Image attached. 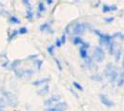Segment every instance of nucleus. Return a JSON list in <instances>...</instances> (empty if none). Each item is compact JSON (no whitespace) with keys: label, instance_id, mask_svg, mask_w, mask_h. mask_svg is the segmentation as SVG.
I'll return each mask as SVG.
<instances>
[{"label":"nucleus","instance_id":"nucleus-1","mask_svg":"<svg viewBox=\"0 0 124 111\" xmlns=\"http://www.w3.org/2000/svg\"><path fill=\"white\" fill-rule=\"evenodd\" d=\"M91 29V24L87 22H81V21H74L73 26L71 28V32L74 35L81 36L84 34L88 30Z\"/></svg>","mask_w":124,"mask_h":111},{"label":"nucleus","instance_id":"nucleus-2","mask_svg":"<svg viewBox=\"0 0 124 111\" xmlns=\"http://www.w3.org/2000/svg\"><path fill=\"white\" fill-rule=\"evenodd\" d=\"M93 32L95 34V35H97L98 37V43H99V45H105V46H108L110 43L113 41V37L111 34H109V33H106V32H100L99 30L97 29H93Z\"/></svg>","mask_w":124,"mask_h":111},{"label":"nucleus","instance_id":"nucleus-3","mask_svg":"<svg viewBox=\"0 0 124 111\" xmlns=\"http://www.w3.org/2000/svg\"><path fill=\"white\" fill-rule=\"evenodd\" d=\"M106 58V52L101 45H96L93 48V59L96 63H102Z\"/></svg>","mask_w":124,"mask_h":111},{"label":"nucleus","instance_id":"nucleus-4","mask_svg":"<svg viewBox=\"0 0 124 111\" xmlns=\"http://www.w3.org/2000/svg\"><path fill=\"white\" fill-rule=\"evenodd\" d=\"M2 95L5 96L6 100H7V103L8 106H12V107H16L18 106L19 102H18V99L15 96L14 94H12L11 92H8V91H2Z\"/></svg>","mask_w":124,"mask_h":111},{"label":"nucleus","instance_id":"nucleus-5","mask_svg":"<svg viewBox=\"0 0 124 111\" xmlns=\"http://www.w3.org/2000/svg\"><path fill=\"white\" fill-rule=\"evenodd\" d=\"M90 45H91L90 43L84 41L83 44L79 48V55H80L81 58H83V60L86 59L88 57H90L89 54H88V50H89V48H90Z\"/></svg>","mask_w":124,"mask_h":111},{"label":"nucleus","instance_id":"nucleus-6","mask_svg":"<svg viewBox=\"0 0 124 111\" xmlns=\"http://www.w3.org/2000/svg\"><path fill=\"white\" fill-rule=\"evenodd\" d=\"M60 100H61V96H60V95H52V96H50L49 98H47V99H46V100L44 101V105L46 106H47V107H51L54 104H57V103H58Z\"/></svg>","mask_w":124,"mask_h":111},{"label":"nucleus","instance_id":"nucleus-7","mask_svg":"<svg viewBox=\"0 0 124 111\" xmlns=\"http://www.w3.org/2000/svg\"><path fill=\"white\" fill-rule=\"evenodd\" d=\"M117 69H118V68H117L116 65H114L112 62H109V63H108L105 66V69H104V76L108 79L109 77L111 76V74L113 73Z\"/></svg>","mask_w":124,"mask_h":111},{"label":"nucleus","instance_id":"nucleus-8","mask_svg":"<svg viewBox=\"0 0 124 111\" xmlns=\"http://www.w3.org/2000/svg\"><path fill=\"white\" fill-rule=\"evenodd\" d=\"M68 108V105L66 102H58L52 107H48L46 111H66Z\"/></svg>","mask_w":124,"mask_h":111},{"label":"nucleus","instance_id":"nucleus-9","mask_svg":"<svg viewBox=\"0 0 124 111\" xmlns=\"http://www.w3.org/2000/svg\"><path fill=\"white\" fill-rule=\"evenodd\" d=\"M39 31L42 32H47V33H49V34H53V33H54V30L52 29L51 23H50L49 21L42 23L41 25L39 26Z\"/></svg>","mask_w":124,"mask_h":111},{"label":"nucleus","instance_id":"nucleus-10","mask_svg":"<svg viewBox=\"0 0 124 111\" xmlns=\"http://www.w3.org/2000/svg\"><path fill=\"white\" fill-rule=\"evenodd\" d=\"M99 98H100L101 103H102L105 106H107V107H112V106H114V105H115L113 101L111 100L108 95L101 94V95H99Z\"/></svg>","mask_w":124,"mask_h":111},{"label":"nucleus","instance_id":"nucleus-11","mask_svg":"<svg viewBox=\"0 0 124 111\" xmlns=\"http://www.w3.org/2000/svg\"><path fill=\"white\" fill-rule=\"evenodd\" d=\"M46 10V7L45 3H44V2H42V1H40V2L38 3V5H37V12H36L37 18H38V19H39V18H41L42 14H43Z\"/></svg>","mask_w":124,"mask_h":111},{"label":"nucleus","instance_id":"nucleus-12","mask_svg":"<svg viewBox=\"0 0 124 111\" xmlns=\"http://www.w3.org/2000/svg\"><path fill=\"white\" fill-rule=\"evenodd\" d=\"M33 17H34V12L32 10V7L31 6H28L27 7V9H26V13H25V18L27 19V21L31 22L33 21Z\"/></svg>","mask_w":124,"mask_h":111},{"label":"nucleus","instance_id":"nucleus-13","mask_svg":"<svg viewBox=\"0 0 124 111\" xmlns=\"http://www.w3.org/2000/svg\"><path fill=\"white\" fill-rule=\"evenodd\" d=\"M50 81V78H42V79H39V80H36V81H32V83L31 84L33 85V86H40V85H45L48 83Z\"/></svg>","mask_w":124,"mask_h":111},{"label":"nucleus","instance_id":"nucleus-14","mask_svg":"<svg viewBox=\"0 0 124 111\" xmlns=\"http://www.w3.org/2000/svg\"><path fill=\"white\" fill-rule=\"evenodd\" d=\"M116 46H117V44L115 41H112V42L109 44L108 46H106L107 47V51H108V53L110 55V56H114V53H115V51H116Z\"/></svg>","mask_w":124,"mask_h":111},{"label":"nucleus","instance_id":"nucleus-15","mask_svg":"<svg viewBox=\"0 0 124 111\" xmlns=\"http://www.w3.org/2000/svg\"><path fill=\"white\" fill-rule=\"evenodd\" d=\"M84 65H85V67L88 68V69L95 68V63L93 61V58H91V57H88L86 59H84Z\"/></svg>","mask_w":124,"mask_h":111},{"label":"nucleus","instance_id":"nucleus-16","mask_svg":"<svg viewBox=\"0 0 124 111\" xmlns=\"http://www.w3.org/2000/svg\"><path fill=\"white\" fill-rule=\"evenodd\" d=\"M49 89H50V87H49V85L46 83V84L44 85L40 90L37 91V95H40V96H44V95H47V94L49 93Z\"/></svg>","mask_w":124,"mask_h":111},{"label":"nucleus","instance_id":"nucleus-17","mask_svg":"<svg viewBox=\"0 0 124 111\" xmlns=\"http://www.w3.org/2000/svg\"><path fill=\"white\" fill-rule=\"evenodd\" d=\"M71 42L74 45H82L84 42L83 38L81 36H77V35H74V36L71 38Z\"/></svg>","mask_w":124,"mask_h":111},{"label":"nucleus","instance_id":"nucleus-18","mask_svg":"<svg viewBox=\"0 0 124 111\" xmlns=\"http://www.w3.org/2000/svg\"><path fill=\"white\" fill-rule=\"evenodd\" d=\"M21 62H22L21 59H15V60H13V61H12L11 63H9V65H8V69H11V70H14V69H16L20 65H21Z\"/></svg>","mask_w":124,"mask_h":111},{"label":"nucleus","instance_id":"nucleus-19","mask_svg":"<svg viewBox=\"0 0 124 111\" xmlns=\"http://www.w3.org/2000/svg\"><path fill=\"white\" fill-rule=\"evenodd\" d=\"M117 85L119 87H121L124 85V69H122V70L119 72V77L117 80Z\"/></svg>","mask_w":124,"mask_h":111},{"label":"nucleus","instance_id":"nucleus-20","mask_svg":"<svg viewBox=\"0 0 124 111\" xmlns=\"http://www.w3.org/2000/svg\"><path fill=\"white\" fill-rule=\"evenodd\" d=\"M8 23H10L12 25H17V24L21 23V20L17 16H14V15H11V16L8 17Z\"/></svg>","mask_w":124,"mask_h":111},{"label":"nucleus","instance_id":"nucleus-21","mask_svg":"<svg viewBox=\"0 0 124 111\" xmlns=\"http://www.w3.org/2000/svg\"><path fill=\"white\" fill-rule=\"evenodd\" d=\"M90 79L92 80V81H96V82H101V81H103L104 78L101 74L95 73V74L91 75V76H90Z\"/></svg>","mask_w":124,"mask_h":111},{"label":"nucleus","instance_id":"nucleus-22","mask_svg":"<svg viewBox=\"0 0 124 111\" xmlns=\"http://www.w3.org/2000/svg\"><path fill=\"white\" fill-rule=\"evenodd\" d=\"M17 35H19L18 30H13V31L8 34V38H7V41H8V43H10L11 41H13L16 37H17Z\"/></svg>","mask_w":124,"mask_h":111},{"label":"nucleus","instance_id":"nucleus-23","mask_svg":"<svg viewBox=\"0 0 124 111\" xmlns=\"http://www.w3.org/2000/svg\"><path fill=\"white\" fill-rule=\"evenodd\" d=\"M32 62H33V65L35 66V68H36L37 70H40V69H42L43 64H44V60H43V59H40V58H36V59L33 60Z\"/></svg>","mask_w":124,"mask_h":111},{"label":"nucleus","instance_id":"nucleus-24","mask_svg":"<svg viewBox=\"0 0 124 111\" xmlns=\"http://www.w3.org/2000/svg\"><path fill=\"white\" fill-rule=\"evenodd\" d=\"M34 74V70L31 69H23V77H31L32 75Z\"/></svg>","mask_w":124,"mask_h":111},{"label":"nucleus","instance_id":"nucleus-25","mask_svg":"<svg viewBox=\"0 0 124 111\" xmlns=\"http://www.w3.org/2000/svg\"><path fill=\"white\" fill-rule=\"evenodd\" d=\"M102 12L103 13H109L111 12V6L108 4H103L102 5Z\"/></svg>","mask_w":124,"mask_h":111},{"label":"nucleus","instance_id":"nucleus-26","mask_svg":"<svg viewBox=\"0 0 124 111\" xmlns=\"http://www.w3.org/2000/svg\"><path fill=\"white\" fill-rule=\"evenodd\" d=\"M114 57H115V60H116V62H118L120 58H121V49H116V51H115V53H114Z\"/></svg>","mask_w":124,"mask_h":111},{"label":"nucleus","instance_id":"nucleus-27","mask_svg":"<svg viewBox=\"0 0 124 111\" xmlns=\"http://www.w3.org/2000/svg\"><path fill=\"white\" fill-rule=\"evenodd\" d=\"M46 51H47V53L49 54L51 57H53L54 54H55V45H54V44L48 45V46L46 47Z\"/></svg>","mask_w":124,"mask_h":111},{"label":"nucleus","instance_id":"nucleus-28","mask_svg":"<svg viewBox=\"0 0 124 111\" xmlns=\"http://www.w3.org/2000/svg\"><path fill=\"white\" fill-rule=\"evenodd\" d=\"M73 23H74V21H71V22H70L67 26L65 27V31H64V33H65V34L70 33V30H71V28H72V26H73Z\"/></svg>","mask_w":124,"mask_h":111},{"label":"nucleus","instance_id":"nucleus-29","mask_svg":"<svg viewBox=\"0 0 124 111\" xmlns=\"http://www.w3.org/2000/svg\"><path fill=\"white\" fill-rule=\"evenodd\" d=\"M28 28L25 26H21L19 30H18V32H19V34H26V33H28Z\"/></svg>","mask_w":124,"mask_h":111},{"label":"nucleus","instance_id":"nucleus-30","mask_svg":"<svg viewBox=\"0 0 124 111\" xmlns=\"http://www.w3.org/2000/svg\"><path fill=\"white\" fill-rule=\"evenodd\" d=\"M72 85H73V87H74L77 91H83V87L82 86V84H80V83L77 82V81H73Z\"/></svg>","mask_w":124,"mask_h":111},{"label":"nucleus","instance_id":"nucleus-31","mask_svg":"<svg viewBox=\"0 0 124 111\" xmlns=\"http://www.w3.org/2000/svg\"><path fill=\"white\" fill-rule=\"evenodd\" d=\"M54 60H55V63H56V65H57V69H58V70H59V71H62L63 68H62V65H61V62H60V60H59L58 58H54Z\"/></svg>","mask_w":124,"mask_h":111},{"label":"nucleus","instance_id":"nucleus-32","mask_svg":"<svg viewBox=\"0 0 124 111\" xmlns=\"http://www.w3.org/2000/svg\"><path fill=\"white\" fill-rule=\"evenodd\" d=\"M114 21H115V17H113V16H108V17L104 18V21H105L106 23H112Z\"/></svg>","mask_w":124,"mask_h":111},{"label":"nucleus","instance_id":"nucleus-33","mask_svg":"<svg viewBox=\"0 0 124 111\" xmlns=\"http://www.w3.org/2000/svg\"><path fill=\"white\" fill-rule=\"evenodd\" d=\"M36 58H38V55L37 54H32V55H29L26 59L27 60H31V61H33V60H35Z\"/></svg>","mask_w":124,"mask_h":111},{"label":"nucleus","instance_id":"nucleus-34","mask_svg":"<svg viewBox=\"0 0 124 111\" xmlns=\"http://www.w3.org/2000/svg\"><path fill=\"white\" fill-rule=\"evenodd\" d=\"M54 45H55V47H57V48H60L62 45H63L59 38H57V39H56V41H55V44H54Z\"/></svg>","mask_w":124,"mask_h":111},{"label":"nucleus","instance_id":"nucleus-35","mask_svg":"<svg viewBox=\"0 0 124 111\" xmlns=\"http://www.w3.org/2000/svg\"><path fill=\"white\" fill-rule=\"evenodd\" d=\"M59 39H60V41H61L62 44H65V43L67 41V34H65V33L63 32V34L59 37Z\"/></svg>","mask_w":124,"mask_h":111},{"label":"nucleus","instance_id":"nucleus-36","mask_svg":"<svg viewBox=\"0 0 124 111\" xmlns=\"http://www.w3.org/2000/svg\"><path fill=\"white\" fill-rule=\"evenodd\" d=\"M5 106H6L5 100H4L2 97H0V110H1V109H4Z\"/></svg>","mask_w":124,"mask_h":111},{"label":"nucleus","instance_id":"nucleus-37","mask_svg":"<svg viewBox=\"0 0 124 111\" xmlns=\"http://www.w3.org/2000/svg\"><path fill=\"white\" fill-rule=\"evenodd\" d=\"M111 6V12H114V11H117L118 9H119V7H118V5L117 4H112Z\"/></svg>","mask_w":124,"mask_h":111},{"label":"nucleus","instance_id":"nucleus-38","mask_svg":"<svg viewBox=\"0 0 124 111\" xmlns=\"http://www.w3.org/2000/svg\"><path fill=\"white\" fill-rule=\"evenodd\" d=\"M21 2H22V4L25 6H30V0H21Z\"/></svg>","mask_w":124,"mask_h":111},{"label":"nucleus","instance_id":"nucleus-39","mask_svg":"<svg viewBox=\"0 0 124 111\" xmlns=\"http://www.w3.org/2000/svg\"><path fill=\"white\" fill-rule=\"evenodd\" d=\"M45 1H46L47 5H52L53 4V0H45Z\"/></svg>","mask_w":124,"mask_h":111},{"label":"nucleus","instance_id":"nucleus-40","mask_svg":"<svg viewBox=\"0 0 124 111\" xmlns=\"http://www.w3.org/2000/svg\"><path fill=\"white\" fill-rule=\"evenodd\" d=\"M121 67H122V69H124V54H123V56H122V61H121Z\"/></svg>","mask_w":124,"mask_h":111},{"label":"nucleus","instance_id":"nucleus-41","mask_svg":"<svg viewBox=\"0 0 124 111\" xmlns=\"http://www.w3.org/2000/svg\"><path fill=\"white\" fill-rule=\"evenodd\" d=\"M119 39H121L122 41H124V32H122V34H121V36H120Z\"/></svg>","mask_w":124,"mask_h":111},{"label":"nucleus","instance_id":"nucleus-42","mask_svg":"<svg viewBox=\"0 0 124 111\" xmlns=\"http://www.w3.org/2000/svg\"><path fill=\"white\" fill-rule=\"evenodd\" d=\"M13 111H18V110H13Z\"/></svg>","mask_w":124,"mask_h":111}]
</instances>
